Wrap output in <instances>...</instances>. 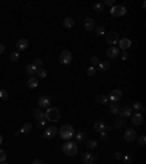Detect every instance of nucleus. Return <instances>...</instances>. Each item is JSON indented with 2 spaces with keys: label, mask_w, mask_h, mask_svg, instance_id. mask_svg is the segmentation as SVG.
<instances>
[{
  "label": "nucleus",
  "mask_w": 146,
  "mask_h": 164,
  "mask_svg": "<svg viewBox=\"0 0 146 164\" xmlns=\"http://www.w3.org/2000/svg\"><path fill=\"white\" fill-rule=\"evenodd\" d=\"M83 28L86 30V31H93V28H95V21L92 19V18H86L85 19V22H83Z\"/></svg>",
  "instance_id": "nucleus-14"
},
{
  "label": "nucleus",
  "mask_w": 146,
  "mask_h": 164,
  "mask_svg": "<svg viewBox=\"0 0 146 164\" xmlns=\"http://www.w3.org/2000/svg\"><path fill=\"white\" fill-rule=\"evenodd\" d=\"M118 110H120V106H118L117 103H111V104H110V111H111L113 114H118Z\"/></svg>",
  "instance_id": "nucleus-29"
},
{
  "label": "nucleus",
  "mask_w": 146,
  "mask_h": 164,
  "mask_svg": "<svg viewBox=\"0 0 146 164\" xmlns=\"http://www.w3.org/2000/svg\"><path fill=\"white\" fill-rule=\"evenodd\" d=\"M6 161V151L5 150H0V163Z\"/></svg>",
  "instance_id": "nucleus-43"
},
{
  "label": "nucleus",
  "mask_w": 146,
  "mask_h": 164,
  "mask_svg": "<svg viewBox=\"0 0 146 164\" xmlns=\"http://www.w3.org/2000/svg\"><path fill=\"white\" fill-rule=\"evenodd\" d=\"M93 154L92 152H85L83 155H82V161L85 163V164H93Z\"/></svg>",
  "instance_id": "nucleus-18"
},
{
  "label": "nucleus",
  "mask_w": 146,
  "mask_h": 164,
  "mask_svg": "<svg viewBox=\"0 0 146 164\" xmlns=\"http://www.w3.org/2000/svg\"><path fill=\"white\" fill-rule=\"evenodd\" d=\"M93 10L95 12H102L104 10V5L102 3H95L93 5Z\"/></svg>",
  "instance_id": "nucleus-35"
},
{
  "label": "nucleus",
  "mask_w": 146,
  "mask_h": 164,
  "mask_svg": "<svg viewBox=\"0 0 146 164\" xmlns=\"http://www.w3.org/2000/svg\"><path fill=\"white\" fill-rule=\"evenodd\" d=\"M127 59H129L127 51H123V53H121V60H127Z\"/></svg>",
  "instance_id": "nucleus-45"
},
{
  "label": "nucleus",
  "mask_w": 146,
  "mask_h": 164,
  "mask_svg": "<svg viewBox=\"0 0 146 164\" xmlns=\"http://www.w3.org/2000/svg\"><path fill=\"white\" fill-rule=\"evenodd\" d=\"M27 72H28L31 76H35V73H37V67H35L32 63H29V65H27Z\"/></svg>",
  "instance_id": "nucleus-25"
},
{
  "label": "nucleus",
  "mask_w": 146,
  "mask_h": 164,
  "mask_svg": "<svg viewBox=\"0 0 146 164\" xmlns=\"http://www.w3.org/2000/svg\"><path fill=\"white\" fill-rule=\"evenodd\" d=\"M45 125H47V120H45V119H41V120L37 122V126H38L40 129H42V128L45 129Z\"/></svg>",
  "instance_id": "nucleus-39"
},
{
  "label": "nucleus",
  "mask_w": 146,
  "mask_h": 164,
  "mask_svg": "<svg viewBox=\"0 0 146 164\" xmlns=\"http://www.w3.org/2000/svg\"><path fill=\"white\" fill-rule=\"evenodd\" d=\"M105 130H113V126H108V125H107V126H105Z\"/></svg>",
  "instance_id": "nucleus-49"
},
{
  "label": "nucleus",
  "mask_w": 146,
  "mask_h": 164,
  "mask_svg": "<svg viewBox=\"0 0 146 164\" xmlns=\"http://www.w3.org/2000/svg\"><path fill=\"white\" fill-rule=\"evenodd\" d=\"M95 100H96V103H98V104H105L108 101L107 95H104V94H98V95L95 97Z\"/></svg>",
  "instance_id": "nucleus-23"
},
{
  "label": "nucleus",
  "mask_w": 146,
  "mask_h": 164,
  "mask_svg": "<svg viewBox=\"0 0 146 164\" xmlns=\"http://www.w3.org/2000/svg\"><path fill=\"white\" fill-rule=\"evenodd\" d=\"M132 123L133 125H136V126H140L142 123H143V114H140V113H134V114H132Z\"/></svg>",
  "instance_id": "nucleus-13"
},
{
  "label": "nucleus",
  "mask_w": 146,
  "mask_h": 164,
  "mask_svg": "<svg viewBox=\"0 0 146 164\" xmlns=\"http://www.w3.org/2000/svg\"><path fill=\"white\" fill-rule=\"evenodd\" d=\"M29 47V41L27 38H20L18 43H16V50L18 51H23V50H27Z\"/></svg>",
  "instance_id": "nucleus-9"
},
{
  "label": "nucleus",
  "mask_w": 146,
  "mask_h": 164,
  "mask_svg": "<svg viewBox=\"0 0 146 164\" xmlns=\"http://www.w3.org/2000/svg\"><path fill=\"white\" fill-rule=\"evenodd\" d=\"M133 107H134L136 110H139V111H140V114H143V113H145V107L142 106V103H139V101H136V103L133 104Z\"/></svg>",
  "instance_id": "nucleus-32"
},
{
  "label": "nucleus",
  "mask_w": 146,
  "mask_h": 164,
  "mask_svg": "<svg viewBox=\"0 0 146 164\" xmlns=\"http://www.w3.org/2000/svg\"><path fill=\"white\" fill-rule=\"evenodd\" d=\"M38 107H40L41 110H47L48 107H50V98L41 95V97L38 98Z\"/></svg>",
  "instance_id": "nucleus-10"
},
{
  "label": "nucleus",
  "mask_w": 146,
  "mask_h": 164,
  "mask_svg": "<svg viewBox=\"0 0 146 164\" xmlns=\"http://www.w3.org/2000/svg\"><path fill=\"white\" fill-rule=\"evenodd\" d=\"M86 147H88V150H93V148H96V141H95V139L88 141V142H86Z\"/></svg>",
  "instance_id": "nucleus-33"
},
{
  "label": "nucleus",
  "mask_w": 146,
  "mask_h": 164,
  "mask_svg": "<svg viewBox=\"0 0 146 164\" xmlns=\"http://www.w3.org/2000/svg\"><path fill=\"white\" fill-rule=\"evenodd\" d=\"M44 117L45 120H50V122H59L60 120V111L56 107H48L44 111Z\"/></svg>",
  "instance_id": "nucleus-2"
},
{
  "label": "nucleus",
  "mask_w": 146,
  "mask_h": 164,
  "mask_svg": "<svg viewBox=\"0 0 146 164\" xmlns=\"http://www.w3.org/2000/svg\"><path fill=\"white\" fill-rule=\"evenodd\" d=\"M0 164H8V163H6V161H2V163H0Z\"/></svg>",
  "instance_id": "nucleus-51"
},
{
  "label": "nucleus",
  "mask_w": 146,
  "mask_h": 164,
  "mask_svg": "<svg viewBox=\"0 0 146 164\" xmlns=\"http://www.w3.org/2000/svg\"><path fill=\"white\" fill-rule=\"evenodd\" d=\"M118 41H120V37H118L117 32H110V34L107 35V43H108V44L115 45V44H118Z\"/></svg>",
  "instance_id": "nucleus-12"
},
{
  "label": "nucleus",
  "mask_w": 146,
  "mask_h": 164,
  "mask_svg": "<svg viewBox=\"0 0 146 164\" xmlns=\"http://www.w3.org/2000/svg\"><path fill=\"white\" fill-rule=\"evenodd\" d=\"M100 138H101V141H108V133L105 132V130H102V132H100Z\"/></svg>",
  "instance_id": "nucleus-41"
},
{
  "label": "nucleus",
  "mask_w": 146,
  "mask_h": 164,
  "mask_svg": "<svg viewBox=\"0 0 146 164\" xmlns=\"http://www.w3.org/2000/svg\"><path fill=\"white\" fill-rule=\"evenodd\" d=\"M5 49H6V47H5V44H2V43H0V54H3V53H5Z\"/></svg>",
  "instance_id": "nucleus-47"
},
{
  "label": "nucleus",
  "mask_w": 146,
  "mask_h": 164,
  "mask_svg": "<svg viewBox=\"0 0 146 164\" xmlns=\"http://www.w3.org/2000/svg\"><path fill=\"white\" fill-rule=\"evenodd\" d=\"M85 139H86V133H85V132H79V133L76 135V141H78L79 144H81V142H83Z\"/></svg>",
  "instance_id": "nucleus-30"
},
{
  "label": "nucleus",
  "mask_w": 146,
  "mask_h": 164,
  "mask_svg": "<svg viewBox=\"0 0 146 164\" xmlns=\"http://www.w3.org/2000/svg\"><path fill=\"white\" fill-rule=\"evenodd\" d=\"M8 98H9V92H8L6 89H0V100L6 101Z\"/></svg>",
  "instance_id": "nucleus-31"
},
{
  "label": "nucleus",
  "mask_w": 146,
  "mask_h": 164,
  "mask_svg": "<svg viewBox=\"0 0 146 164\" xmlns=\"http://www.w3.org/2000/svg\"><path fill=\"white\" fill-rule=\"evenodd\" d=\"M118 116L121 117V119L130 117V116H132V107H130V106H121L120 110H118Z\"/></svg>",
  "instance_id": "nucleus-8"
},
{
  "label": "nucleus",
  "mask_w": 146,
  "mask_h": 164,
  "mask_svg": "<svg viewBox=\"0 0 146 164\" xmlns=\"http://www.w3.org/2000/svg\"><path fill=\"white\" fill-rule=\"evenodd\" d=\"M10 60H12V62H18V60H19V53H18V51L10 53Z\"/></svg>",
  "instance_id": "nucleus-37"
},
{
  "label": "nucleus",
  "mask_w": 146,
  "mask_h": 164,
  "mask_svg": "<svg viewBox=\"0 0 146 164\" xmlns=\"http://www.w3.org/2000/svg\"><path fill=\"white\" fill-rule=\"evenodd\" d=\"M56 135H57V129H56L54 126H50V128H47V129L44 130V135H42V136H44L45 139H53Z\"/></svg>",
  "instance_id": "nucleus-11"
},
{
  "label": "nucleus",
  "mask_w": 146,
  "mask_h": 164,
  "mask_svg": "<svg viewBox=\"0 0 146 164\" xmlns=\"http://www.w3.org/2000/svg\"><path fill=\"white\" fill-rule=\"evenodd\" d=\"M118 54H120V49H118V47H115V45L110 47V49L107 50V56H108L110 59H114V57H117Z\"/></svg>",
  "instance_id": "nucleus-16"
},
{
  "label": "nucleus",
  "mask_w": 146,
  "mask_h": 164,
  "mask_svg": "<svg viewBox=\"0 0 146 164\" xmlns=\"http://www.w3.org/2000/svg\"><path fill=\"white\" fill-rule=\"evenodd\" d=\"M59 135H60L61 139L70 141L73 136H75V129H73L72 125H64V126H61V128L59 129Z\"/></svg>",
  "instance_id": "nucleus-1"
},
{
  "label": "nucleus",
  "mask_w": 146,
  "mask_h": 164,
  "mask_svg": "<svg viewBox=\"0 0 146 164\" xmlns=\"http://www.w3.org/2000/svg\"><path fill=\"white\" fill-rule=\"evenodd\" d=\"M98 66H100V69L104 72V70H108V69H110V62H108V60H102V62L98 63Z\"/></svg>",
  "instance_id": "nucleus-27"
},
{
  "label": "nucleus",
  "mask_w": 146,
  "mask_h": 164,
  "mask_svg": "<svg viewBox=\"0 0 146 164\" xmlns=\"http://www.w3.org/2000/svg\"><path fill=\"white\" fill-rule=\"evenodd\" d=\"M35 76H37L38 79H44V78L47 76L45 69H44V67H41V69H37V73H35Z\"/></svg>",
  "instance_id": "nucleus-26"
},
{
  "label": "nucleus",
  "mask_w": 146,
  "mask_h": 164,
  "mask_svg": "<svg viewBox=\"0 0 146 164\" xmlns=\"http://www.w3.org/2000/svg\"><path fill=\"white\" fill-rule=\"evenodd\" d=\"M126 12H127V9H126L124 6H117V5H114V6L111 8V10H110V13H111L114 18L124 16V15H126Z\"/></svg>",
  "instance_id": "nucleus-5"
},
{
  "label": "nucleus",
  "mask_w": 146,
  "mask_h": 164,
  "mask_svg": "<svg viewBox=\"0 0 146 164\" xmlns=\"http://www.w3.org/2000/svg\"><path fill=\"white\" fill-rule=\"evenodd\" d=\"M32 65H34L37 69H41V67H42V59H35V62H34Z\"/></svg>",
  "instance_id": "nucleus-38"
},
{
  "label": "nucleus",
  "mask_w": 146,
  "mask_h": 164,
  "mask_svg": "<svg viewBox=\"0 0 146 164\" xmlns=\"http://www.w3.org/2000/svg\"><path fill=\"white\" fill-rule=\"evenodd\" d=\"M105 126H107V123L104 120H96L95 125H93V129L96 132H102V130H105Z\"/></svg>",
  "instance_id": "nucleus-19"
},
{
  "label": "nucleus",
  "mask_w": 146,
  "mask_h": 164,
  "mask_svg": "<svg viewBox=\"0 0 146 164\" xmlns=\"http://www.w3.org/2000/svg\"><path fill=\"white\" fill-rule=\"evenodd\" d=\"M3 142V136H2V133H0V144Z\"/></svg>",
  "instance_id": "nucleus-50"
},
{
  "label": "nucleus",
  "mask_w": 146,
  "mask_h": 164,
  "mask_svg": "<svg viewBox=\"0 0 146 164\" xmlns=\"http://www.w3.org/2000/svg\"><path fill=\"white\" fill-rule=\"evenodd\" d=\"M59 60H60L61 65H70L72 60H73V56H72V53L69 50H63L60 53V56H59Z\"/></svg>",
  "instance_id": "nucleus-4"
},
{
  "label": "nucleus",
  "mask_w": 146,
  "mask_h": 164,
  "mask_svg": "<svg viewBox=\"0 0 146 164\" xmlns=\"http://www.w3.org/2000/svg\"><path fill=\"white\" fill-rule=\"evenodd\" d=\"M19 132H20V133H25V135L31 133V132H32V123H29V122H27V123H23Z\"/></svg>",
  "instance_id": "nucleus-20"
},
{
  "label": "nucleus",
  "mask_w": 146,
  "mask_h": 164,
  "mask_svg": "<svg viewBox=\"0 0 146 164\" xmlns=\"http://www.w3.org/2000/svg\"><path fill=\"white\" fill-rule=\"evenodd\" d=\"M100 63V59L98 57H96V56H93V57H91V66H96V65H98Z\"/></svg>",
  "instance_id": "nucleus-40"
},
{
  "label": "nucleus",
  "mask_w": 146,
  "mask_h": 164,
  "mask_svg": "<svg viewBox=\"0 0 146 164\" xmlns=\"http://www.w3.org/2000/svg\"><path fill=\"white\" fill-rule=\"evenodd\" d=\"M32 164H42V161L40 158H35V160H32Z\"/></svg>",
  "instance_id": "nucleus-48"
},
{
  "label": "nucleus",
  "mask_w": 146,
  "mask_h": 164,
  "mask_svg": "<svg viewBox=\"0 0 146 164\" xmlns=\"http://www.w3.org/2000/svg\"><path fill=\"white\" fill-rule=\"evenodd\" d=\"M114 157H115L117 160H121V158H123V154H121L120 151H115V152H114Z\"/></svg>",
  "instance_id": "nucleus-44"
},
{
  "label": "nucleus",
  "mask_w": 146,
  "mask_h": 164,
  "mask_svg": "<svg viewBox=\"0 0 146 164\" xmlns=\"http://www.w3.org/2000/svg\"><path fill=\"white\" fill-rule=\"evenodd\" d=\"M137 142H139V145H145V144H146V136H145V135L139 136V138H137Z\"/></svg>",
  "instance_id": "nucleus-42"
},
{
  "label": "nucleus",
  "mask_w": 146,
  "mask_h": 164,
  "mask_svg": "<svg viewBox=\"0 0 146 164\" xmlns=\"http://www.w3.org/2000/svg\"><path fill=\"white\" fill-rule=\"evenodd\" d=\"M121 97H123V91H121V89H113V91L108 94L107 98H110L111 103H117Z\"/></svg>",
  "instance_id": "nucleus-6"
},
{
  "label": "nucleus",
  "mask_w": 146,
  "mask_h": 164,
  "mask_svg": "<svg viewBox=\"0 0 146 164\" xmlns=\"http://www.w3.org/2000/svg\"><path fill=\"white\" fill-rule=\"evenodd\" d=\"M38 82H40V79H38L37 76H31V78L27 81V86L31 88V89H32V88H37V86H38Z\"/></svg>",
  "instance_id": "nucleus-17"
},
{
  "label": "nucleus",
  "mask_w": 146,
  "mask_h": 164,
  "mask_svg": "<svg viewBox=\"0 0 146 164\" xmlns=\"http://www.w3.org/2000/svg\"><path fill=\"white\" fill-rule=\"evenodd\" d=\"M121 160H124V164H132L133 163V157H130V155H123Z\"/></svg>",
  "instance_id": "nucleus-36"
},
{
  "label": "nucleus",
  "mask_w": 146,
  "mask_h": 164,
  "mask_svg": "<svg viewBox=\"0 0 146 164\" xmlns=\"http://www.w3.org/2000/svg\"><path fill=\"white\" fill-rule=\"evenodd\" d=\"M93 31H95V34H96V35H104V34H105V30H104V27H102V25H95Z\"/></svg>",
  "instance_id": "nucleus-28"
},
{
  "label": "nucleus",
  "mask_w": 146,
  "mask_h": 164,
  "mask_svg": "<svg viewBox=\"0 0 146 164\" xmlns=\"http://www.w3.org/2000/svg\"><path fill=\"white\" fill-rule=\"evenodd\" d=\"M123 128H124V119L118 117V119L114 122V129H123Z\"/></svg>",
  "instance_id": "nucleus-24"
},
{
  "label": "nucleus",
  "mask_w": 146,
  "mask_h": 164,
  "mask_svg": "<svg viewBox=\"0 0 146 164\" xmlns=\"http://www.w3.org/2000/svg\"><path fill=\"white\" fill-rule=\"evenodd\" d=\"M63 152L69 157H73L78 154V144L76 142H70V141H67V142L63 145Z\"/></svg>",
  "instance_id": "nucleus-3"
},
{
  "label": "nucleus",
  "mask_w": 146,
  "mask_h": 164,
  "mask_svg": "<svg viewBox=\"0 0 146 164\" xmlns=\"http://www.w3.org/2000/svg\"><path fill=\"white\" fill-rule=\"evenodd\" d=\"M104 5H107V6H111V8H113V6H114V0H105V3H104Z\"/></svg>",
  "instance_id": "nucleus-46"
},
{
  "label": "nucleus",
  "mask_w": 146,
  "mask_h": 164,
  "mask_svg": "<svg viewBox=\"0 0 146 164\" xmlns=\"http://www.w3.org/2000/svg\"><path fill=\"white\" fill-rule=\"evenodd\" d=\"M73 25H75V19H73V18H66L63 21V27L64 28H72Z\"/></svg>",
  "instance_id": "nucleus-22"
},
{
  "label": "nucleus",
  "mask_w": 146,
  "mask_h": 164,
  "mask_svg": "<svg viewBox=\"0 0 146 164\" xmlns=\"http://www.w3.org/2000/svg\"><path fill=\"white\" fill-rule=\"evenodd\" d=\"M32 114H34V117H35V119H37V120H41V119H45V117H44V111H42V110H41L40 107H38V108H35Z\"/></svg>",
  "instance_id": "nucleus-21"
},
{
  "label": "nucleus",
  "mask_w": 146,
  "mask_h": 164,
  "mask_svg": "<svg viewBox=\"0 0 146 164\" xmlns=\"http://www.w3.org/2000/svg\"><path fill=\"white\" fill-rule=\"evenodd\" d=\"M132 45V41L127 40V38H123V40H120L118 41V49H121L123 51H127V49Z\"/></svg>",
  "instance_id": "nucleus-15"
},
{
  "label": "nucleus",
  "mask_w": 146,
  "mask_h": 164,
  "mask_svg": "<svg viewBox=\"0 0 146 164\" xmlns=\"http://www.w3.org/2000/svg\"><path fill=\"white\" fill-rule=\"evenodd\" d=\"M95 73H96V69H95L93 66H89L88 70H86V75H88V76H93Z\"/></svg>",
  "instance_id": "nucleus-34"
},
{
  "label": "nucleus",
  "mask_w": 146,
  "mask_h": 164,
  "mask_svg": "<svg viewBox=\"0 0 146 164\" xmlns=\"http://www.w3.org/2000/svg\"><path fill=\"white\" fill-rule=\"evenodd\" d=\"M137 138V133L134 129H130V128H126L124 130V139L127 141V142H132V141H136Z\"/></svg>",
  "instance_id": "nucleus-7"
}]
</instances>
